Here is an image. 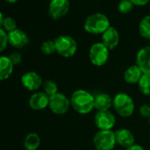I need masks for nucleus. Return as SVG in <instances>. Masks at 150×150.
Instances as JSON below:
<instances>
[{"label":"nucleus","mask_w":150,"mask_h":150,"mask_svg":"<svg viewBox=\"0 0 150 150\" xmlns=\"http://www.w3.org/2000/svg\"><path fill=\"white\" fill-rule=\"evenodd\" d=\"M72 109L81 115L90 113L95 109V96L85 89L75 90L70 98Z\"/></svg>","instance_id":"obj_1"},{"label":"nucleus","mask_w":150,"mask_h":150,"mask_svg":"<svg viewBox=\"0 0 150 150\" xmlns=\"http://www.w3.org/2000/svg\"><path fill=\"white\" fill-rule=\"evenodd\" d=\"M110 27L108 17L100 13L89 15L84 22V29L91 35H103Z\"/></svg>","instance_id":"obj_2"},{"label":"nucleus","mask_w":150,"mask_h":150,"mask_svg":"<svg viewBox=\"0 0 150 150\" xmlns=\"http://www.w3.org/2000/svg\"><path fill=\"white\" fill-rule=\"evenodd\" d=\"M113 107L116 112L123 117H131L135 109L133 99L125 93H117L113 98Z\"/></svg>","instance_id":"obj_3"},{"label":"nucleus","mask_w":150,"mask_h":150,"mask_svg":"<svg viewBox=\"0 0 150 150\" xmlns=\"http://www.w3.org/2000/svg\"><path fill=\"white\" fill-rule=\"evenodd\" d=\"M56 52L63 57H71L77 51V42L70 35H59L54 40Z\"/></svg>","instance_id":"obj_4"},{"label":"nucleus","mask_w":150,"mask_h":150,"mask_svg":"<svg viewBox=\"0 0 150 150\" xmlns=\"http://www.w3.org/2000/svg\"><path fill=\"white\" fill-rule=\"evenodd\" d=\"M93 144L96 150H113L117 142L112 130H99L93 138Z\"/></svg>","instance_id":"obj_5"},{"label":"nucleus","mask_w":150,"mask_h":150,"mask_svg":"<svg viewBox=\"0 0 150 150\" xmlns=\"http://www.w3.org/2000/svg\"><path fill=\"white\" fill-rule=\"evenodd\" d=\"M109 49L103 42H96L89 49V60L95 66L104 65L109 59Z\"/></svg>","instance_id":"obj_6"},{"label":"nucleus","mask_w":150,"mask_h":150,"mask_svg":"<svg viewBox=\"0 0 150 150\" xmlns=\"http://www.w3.org/2000/svg\"><path fill=\"white\" fill-rule=\"evenodd\" d=\"M71 107L70 99L63 93L57 92V94L50 96L49 108L56 115L65 114Z\"/></svg>","instance_id":"obj_7"},{"label":"nucleus","mask_w":150,"mask_h":150,"mask_svg":"<svg viewBox=\"0 0 150 150\" xmlns=\"http://www.w3.org/2000/svg\"><path fill=\"white\" fill-rule=\"evenodd\" d=\"M94 120L96 126L99 130H112L116 124V117L110 110L97 111Z\"/></svg>","instance_id":"obj_8"},{"label":"nucleus","mask_w":150,"mask_h":150,"mask_svg":"<svg viewBox=\"0 0 150 150\" xmlns=\"http://www.w3.org/2000/svg\"><path fill=\"white\" fill-rule=\"evenodd\" d=\"M69 8V0H51L49 5V14L53 20H59L66 15Z\"/></svg>","instance_id":"obj_9"},{"label":"nucleus","mask_w":150,"mask_h":150,"mask_svg":"<svg viewBox=\"0 0 150 150\" xmlns=\"http://www.w3.org/2000/svg\"><path fill=\"white\" fill-rule=\"evenodd\" d=\"M22 86L29 91H35L39 89L42 85V79L35 71H28L21 77Z\"/></svg>","instance_id":"obj_10"},{"label":"nucleus","mask_w":150,"mask_h":150,"mask_svg":"<svg viewBox=\"0 0 150 150\" xmlns=\"http://www.w3.org/2000/svg\"><path fill=\"white\" fill-rule=\"evenodd\" d=\"M136 64L143 74L150 75V46L143 47L136 57Z\"/></svg>","instance_id":"obj_11"},{"label":"nucleus","mask_w":150,"mask_h":150,"mask_svg":"<svg viewBox=\"0 0 150 150\" xmlns=\"http://www.w3.org/2000/svg\"><path fill=\"white\" fill-rule=\"evenodd\" d=\"M28 42V36L24 31L21 29H15L14 31L8 33V43L14 48L21 49L27 46Z\"/></svg>","instance_id":"obj_12"},{"label":"nucleus","mask_w":150,"mask_h":150,"mask_svg":"<svg viewBox=\"0 0 150 150\" xmlns=\"http://www.w3.org/2000/svg\"><path fill=\"white\" fill-rule=\"evenodd\" d=\"M50 96L44 92H36L29 98V106L35 110H42L49 107Z\"/></svg>","instance_id":"obj_13"},{"label":"nucleus","mask_w":150,"mask_h":150,"mask_svg":"<svg viewBox=\"0 0 150 150\" xmlns=\"http://www.w3.org/2000/svg\"><path fill=\"white\" fill-rule=\"evenodd\" d=\"M115 137H116V142L119 146L123 147H129L135 143V138L132 132L126 129V128H121L115 132Z\"/></svg>","instance_id":"obj_14"},{"label":"nucleus","mask_w":150,"mask_h":150,"mask_svg":"<svg viewBox=\"0 0 150 150\" xmlns=\"http://www.w3.org/2000/svg\"><path fill=\"white\" fill-rule=\"evenodd\" d=\"M102 42L109 50L115 49L119 43V34L117 30L113 27H110L102 35Z\"/></svg>","instance_id":"obj_15"},{"label":"nucleus","mask_w":150,"mask_h":150,"mask_svg":"<svg viewBox=\"0 0 150 150\" xmlns=\"http://www.w3.org/2000/svg\"><path fill=\"white\" fill-rule=\"evenodd\" d=\"M94 105L97 111L110 110L113 106V98L107 93H99L95 96Z\"/></svg>","instance_id":"obj_16"},{"label":"nucleus","mask_w":150,"mask_h":150,"mask_svg":"<svg viewBox=\"0 0 150 150\" xmlns=\"http://www.w3.org/2000/svg\"><path fill=\"white\" fill-rule=\"evenodd\" d=\"M143 75L140 69L137 64L129 66L124 72V80L128 84H136L139 83L141 76Z\"/></svg>","instance_id":"obj_17"},{"label":"nucleus","mask_w":150,"mask_h":150,"mask_svg":"<svg viewBox=\"0 0 150 150\" xmlns=\"http://www.w3.org/2000/svg\"><path fill=\"white\" fill-rule=\"evenodd\" d=\"M13 64L9 57H0V81L7 80L13 73Z\"/></svg>","instance_id":"obj_18"},{"label":"nucleus","mask_w":150,"mask_h":150,"mask_svg":"<svg viewBox=\"0 0 150 150\" xmlns=\"http://www.w3.org/2000/svg\"><path fill=\"white\" fill-rule=\"evenodd\" d=\"M41 144V139L35 132H30L24 139V147L27 150H37Z\"/></svg>","instance_id":"obj_19"},{"label":"nucleus","mask_w":150,"mask_h":150,"mask_svg":"<svg viewBox=\"0 0 150 150\" xmlns=\"http://www.w3.org/2000/svg\"><path fill=\"white\" fill-rule=\"evenodd\" d=\"M139 35L149 40L150 39V15L145 16L139 24Z\"/></svg>","instance_id":"obj_20"},{"label":"nucleus","mask_w":150,"mask_h":150,"mask_svg":"<svg viewBox=\"0 0 150 150\" xmlns=\"http://www.w3.org/2000/svg\"><path fill=\"white\" fill-rule=\"evenodd\" d=\"M139 92L144 96H150V75L143 74L139 83H138Z\"/></svg>","instance_id":"obj_21"},{"label":"nucleus","mask_w":150,"mask_h":150,"mask_svg":"<svg viewBox=\"0 0 150 150\" xmlns=\"http://www.w3.org/2000/svg\"><path fill=\"white\" fill-rule=\"evenodd\" d=\"M42 86H43V92L49 96H51L58 92L57 85L53 81H46L43 82Z\"/></svg>","instance_id":"obj_22"},{"label":"nucleus","mask_w":150,"mask_h":150,"mask_svg":"<svg viewBox=\"0 0 150 150\" xmlns=\"http://www.w3.org/2000/svg\"><path fill=\"white\" fill-rule=\"evenodd\" d=\"M133 6L134 5L130 0H121L117 6V10L122 14H127L132 11Z\"/></svg>","instance_id":"obj_23"},{"label":"nucleus","mask_w":150,"mask_h":150,"mask_svg":"<svg viewBox=\"0 0 150 150\" xmlns=\"http://www.w3.org/2000/svg\"><path fill=\"white\" fill-rule=\"evenodd\" d=\"M41 51L44 55H52L54 52H56V47L54 41H45L41 45Z\"/></svg>","instance_id":"obj_24"},{"label":"nucleus","mask_w":150,"mask_h":150,"mask_svg":"<svg viewBox=\"0 0 150 150\" xmlns=\"http://www.w3.org/2000/svg\"><path fill=\"white\" fill-rule=\"evenodd\" d=\"M3 29L8 33L14 31L15 29H17V24L16 21L12 18V17H6L3 22Z\"/></svg>","instance_id":"obj_25"},{"label":"nucleus","mask_w":150,"mask_h":150,"mask_svg":"<svg viewBox=\"0 0 150 150\" xmlns=\"http://www.w3.org/2000/svg\"><path fill=\"white\" fill-rule=\"evenodd\" d=\"M8 44V34L3 28H0V52L3 51Z\"/></svg>","instance_id":"obj_26"},{"label":"nucleus","mask_w":150,"mask_h":150,"mask_svg":"<svg viewBox=\"0 0 150 150\" xmlns=\"http://www.w3.org/2000/svg\"><path fill=\"white\" fill-rule=\"evenodd\" d=\"M9 57H10L12 63L13 64V65H18V64H20L22 62V56L19 52H13V53H12Z\"/></svg>","instance_id":"obj_27"},{"label":"nucleus","mask_w":150,"mask_h":150,"mask_svg":"<svg viewBox=\"0 0 150 150\" xmlns=\"http://www.w3.org/2000/svg\"><path fill=\"white\" fill-rule=\"evenodd\" d=\"M139 114L144 117H150V105L148 104H143L139 109Z\"/></svg>","instance_id":"obj_28"},{"label":"nucleus","mask_w":150,"mask_h":150,"mask_svg":"<svg viewBox=\"0 0 150 150\" xmlns=\"http://www.w3.org/2000/svg\"><path fill=\"white\" fill-rule=\"evenodd\" d=\"M130 1L136 6H143L147 5L150 0H130Z\"/></svg>","instance_id":"obj_29"},{"label":"nucleus","mask_w":150,"mask_h":150,"mask_svg":"<svg viewBox=\"0 0 150 150\" xmlns=\"http://www.w3.org/2000/svg\"><path fill=\"white\" fill-rule=\"evenodd\" d=\"M125 150H145L143 148V146H141L140 145H138V144H134L127 148H125Z\"/></svg>","instance_id":"obj_30"},{"label":"nucleus","mask_w":150,"mask_h":150,"mask_svg":"<svg viewBox=\"0 0 150 150\" xmlns=\"http://www.w3.org/2000/svg\"><path fill=\"white\" fill-rule=\"evenodd\" d=\"M4 20H5V17H4L3 13H2L1 12H0V28H2V27H3Z\"/></svg>","instance_id":"obj_31"},{"label":"nucleus","mask_w":150,"mask_h":150,"mask_svg":"<svg viewBox=\"0 0 150 150\" xmlns=\"http://www.w3.org/2000/svg\"><path fill=\"white\" fill-rule=\"evenodd\" d=\"M6 1L10 3V4H14V3H16L18 1V0H6Z\"/></svg>","instance_id":"obj_32"},{"label":"nucleus","mask_w":150,"mask_h":150,"mask_svg":"<svg viewBox=\"0 0 150 150\" xmlns=\"http://www.w3.org/2000/svg\"><path fill=\"white\" fill-rule=\"evenodd\" d=\"M148 119H149V124H150V117H148Z\"/></svg>","instance_id":"obj_33"},{"label":"nucleus","mask_w":150,"mask_h":150,"mask_svg":"<svg viewBox=\"0 0 150 150\" xmlns=\"http://www.w3.org/2000/svg\"><path fill=\"white\" fill-rule=\"evenodd\" d=\"M148 41H149V43H150V39H149V40H148ZM149 46H150V45H149Z\"/></svg>","instance_id":"obj_34"}]
</instances>
